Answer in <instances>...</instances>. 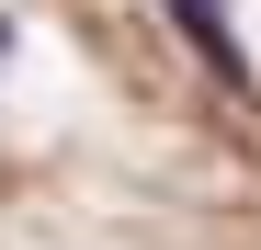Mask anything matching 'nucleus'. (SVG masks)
I'll return each instance as SVG.
<instances>
[{"label": "nucleus", "instance_id": "f257e3e1", "mask_svg": "<svg viewBox=\"0 0 261 250\" xmlns=\"http://www.w3.org/2000/svg\"><path fill=\"white\" fill-rule=\"evenodd\" d=\"M170 23H182V34H193V46H204L216 68H227V80H250V68H239V34H227V23H216V0H170Z\"/></svg>", "mask_w": 261, "mask_h": 250}]
</instances>
